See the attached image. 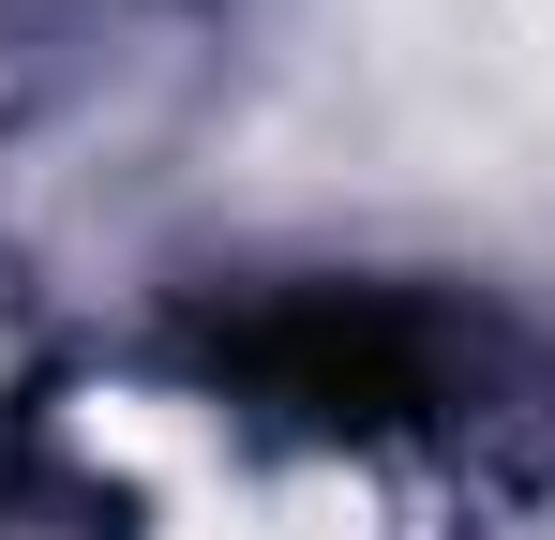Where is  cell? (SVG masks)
I'll return each instance as SVG.
<instances>
[{"label":"cell","instance_id":"cell-1","mask_svg":"<svg viewBox=\"0 0 555 540\" xmlns=\"http://www.w3.org/2000/svg\"><path fill=\"white\" fill-rule=\"evenodd\" d=\"M15 406H30V346H15V300H0V450H15Z\"/></svg>","mask_w":555,"mask_h":540}]
</instances>
